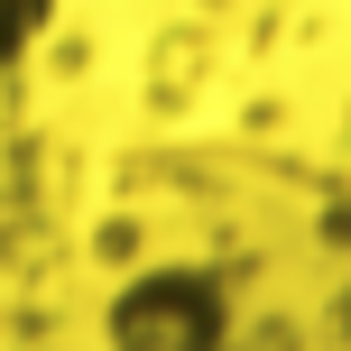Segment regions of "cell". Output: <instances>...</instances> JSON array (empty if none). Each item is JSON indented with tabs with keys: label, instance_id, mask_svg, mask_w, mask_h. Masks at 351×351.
<instances>
[{
	"label": "cell",
	"instance_id": "cell-1",
	"mask_svg": "<svg viewBox=\"0 0 351 351\" xmlns=\"http://www.w3.org/2000/svg\"><path fill=\"white\" fill-rule=\"evenodd\" d=\"M37 28H47V0H0V65H19Z\"/></svg>",
	"mask_w": 351,
	"mask_h": 351
}]
</instances>
